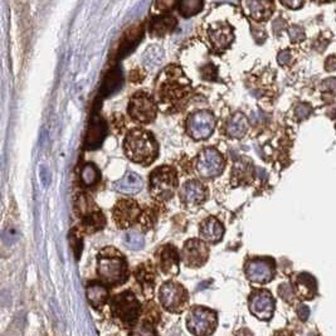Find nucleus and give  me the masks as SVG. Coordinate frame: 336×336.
I'll return each mask as SVG.
<instances>
[{"instance_id":"1","label":"nucleus","mask_w":336,"mask_h":336,"mask_svg":"<svg viewBox=\"0 0 336 336\" xmlns=\"http://www.w3.org/2000/svg\"><path fill=\"white\" fill-rule=\"evenodd\" d=\"M192 87L189 79L178 67H172L164 72L156 86V96L160 106L169 107L172 111L183 109L189 97Z\"/></svg>"},{"instance_id":"2","label":"nucleus","mask_w":336,"mask_h":336,"mask_svg":"<svg viewBox=\"0 0 336 336\" xmlns=\"http://www.w3.org/2000/svg\"><path fill=\"white\" fill-rule=\"evenodd\" d=\"M97 275L105 285L117 287L129 278V265L120 250L106 247L97 255Z\"/></svg>"},{"instance_id":"3","label":"nucleus","mask_w":336,"mask_h":336,"mask_svg":"<svg viewBox=\"0 0 336 336\" xmlns=\"http://www.w3.org/2000/svg\"><path fill=\"white\" fill-rule=\"evenodd\" d=\"M124 151L127 159L147 166L157 157L159 145L151 132L144 129H132L124 140Z\"/></svg>"},{"instance_id":"4","label":"nucleus","mask_w":336,"mask_h":336,"mask_svg":"<svg viewBox=\"0 0 336 336\" xmlns=\"http://www.w3.org/2000/svg\"><path fill=\"white\" fill-rule=\"evenodd\" d=\"M110 311L116 322L125 327H131L141 316V305L134 292L124 291L110 300Z\"/></svg>"},{"instance_id":"5","label":"nucleus","mask_w":336,"mask_h":336,"mask_svg":"<svg viewBox=\"0 0 336 336\" xmlns=\"http://www.w3.org/2000/svg\"><path fill=\"white\" fill-rule=\"evenodd\" d=\"M178 188L177 170L170 165L156 167L150 174V192L159 202H166L174 197Z\"/></svg>"},{"instance_id":"6","label":"nucleus","mask_w":336,"mask_h":336,"mask_svg":"<svg viewBox=\"0 0 336 336\" xmlns=\"http://www.w3.org/2000/svg\"><path fill=\"white\" fill-rule=\"evenodd\" d=\"M74 210L81 218L82 225L90 233H95L102 229L106 224L102 210L94 203V200L83 193H78L74 198Z\"/></svg>"},{"instance_id":"7","label":"nucleus","mask_w":336,"mask_h":336,"mask_svg":"<svg viewBox=\"0 0 336 336\" xmlns=\"http://www.w3.org/2000/svg\"><path fill=\"white\" fill-rule=\"evenodd\" d=\"M217 323V312L204 306H194L188 313V330L194 335H210L214 332Z\"/></svg>"},{"instance_id":"8","label":"nucleus","mask_w":336,"mask_h":336,"mask_svg":"<svg viewBox=\"0 0 336 336\" xmlns=\"http://www.w3.org/2000/svg\"><path fill=\"white\" fill-rule=\"evenodd\" d=\"M159 300L162 307L173 313H180L185 310L188 303V291L180 283L167 281L162 283L159 290Z\"/></svg>"},{"instance_id":"9","label":"nucleus","mask_w":336,"mask_h":336,"mask_svg":"<svg viewBox=\"0 0 336 336\" xmlns=\"http://www.w3.org/2000/svg\"><path fill=\"white\" fill-rule=\"evenodd\" d=\"M127 112L135 121L140 122V124H150L156 117V102L150 95L145 94V92H137L130 100Z\"/></svg>"},{"instance_id":"10","label":"nucleus","mask_w":336,"mask_h":336,"mask_svg":"<svg viewBox=\"0 0 336 336\" xmlns=\"http://www.w3.org/2000/svg\"><path fill=\"white\" fill-rule=\"evenodd\" d=\"M195 167L202 178L205 179L217 178L224 170V157L214 147H207L198 155Z\"/></svg>"},{"instance_id":"11","label":"nucleus","mask_w":336,"mask_h":336,"mask_svg":"<svg viewBox=\"0 0 336 336\" xmlns=\"http://www.w3.org/2000/svg\"><path fill=\"white\" fill-rule=\"evenodd\" d=\"M215 117L210 111H197L188 117L187 130L192 139L205 140L214 132Z\"/></svg>"},{"instance_id":"12","label":"nucleus","mask_w":336,"mask_h":336,"mask_svg":"<svg viewBox=\"0 0 336 336\" xmlns=\"http://www.w3.org/2000/svg\"><path fill=\"white\" fill-rule=\"evenodd\" d=\"M183 265L189 268H198L205 265L209 258V247L204 239H189L185 242L182 249Z\"/></svg>"},{"instance_id":"13","label":"nucleus","mask_w":336,"mask_h":336,"mask_svg":"<svg viewBox=\"0 0 336 336\" xmlns=\"http://www.w3.org/2000/svg\"><path fill=\"white\" fill-rule=\"evenodd\" d=\"M141 218V208L135 200L121 199L114 208V220L121 229H127Z\"/></svg>"},{"instance_id":"14","label":"nucleus","mask_w":336,"mask_h":336,"mask_svg":"<svg viewBox=\"0 0 336 336\" xmlns=\"http://www.w3.org/2000/svg\"><path fill=\"white\" fill-rule=\"evenodd\" d=\"M180 255L177 247L173 244H164L155 253L157 270L167 277H173L179 273L180 270Z\"/></svg>"},{"instance_id":"15","label":"nucleus","mask_w":336,"mask_h":336,"mask_svg":"<svg viewBox=\"0 0 336 336\" xmlns=\"http://www.w3.org/2000/svg\"><path fill=\"white\" fill-rule=\"evenodd\" d=\"M275 275L273 262L267 258H255L245 265V276L250 282L267 283Z\"/></svg>"},{"instance_id":"16","label":"nucleus","mask_w":336,"mask_h":336,"mask_svg":"<svg viewBox=\"0 0 336 336\" xmlns=\"http://www.w3.org/2000/svg\"><path fill=\"white\" fill-rule=\"evenodd\" d=\"M208 195V190L203 183L199 180H189L185 183L182 188H180L179 197L180 202L185 205V207H197L202 203L205 202Z\"/></svg>"},{"instance_id":"17","label":"nucleus","mask_w":336,"mask_h":336,"mask_svg":"<svg viewBox=\"0 0 336 336\" xmlns=\"http://www.w3.org/2000/svg\"><path fill=\"white\" fill-rule=\"evenodd\" d=\"M249 310L260 320H270L275 311V300L267 291H257L250 295Z\"/></svg>"},{"instance_id":"18","label":"nucleus","mask_w":336,"mask_h":336,"mask_svg":"<svg viewBox=\"0 0 336 336\" xmlns=\"http://www.w3.org/2000/svg\"><path fill=\"white\" fill-rule=\"evenodd\" d=\"M244 13L253 21H265L273 12L272 0H242Z\"/></svg>"},{"instance_id":"19","label":"nucleus","mask_w":336,"mask_h":336,"mask_svg":"<svg viewBox=\"0 0 336 336\" xmlns=\"http://www.w3.org/2000/svg\"><path fill=\"white\" fill-rule=\"evenodd\" d=\"M209 38L213 48L217 52L227 49L233 42V31L228 24H217L209 31Z\"/></svg>"},{"instance_id":"20","label":"nucleus","mask_w":336,"mask_h":336,"mask_svg":"<svg viewBox=\"0 0 336 336\" xmlns=\"http://www.w3.org/2000/svg\"><path fill=\"white\" fill-rule=\"evenodd\" d=\"M199 234L202 239L209 243H218L224 234V227L222 222L215 217H209L200 224Z\"/></svg>"},{"instance_id":"21","label":"nucleus","mask_w":336,"mask_h":336,"mask_svg":"<svg viewBox=\"0 0 336 336\" xmlns=\"http://www.w3.org/2000/svg\"><path fill=\"white\" fill-rule=\"evenodd\" d=\"M87 300L94 308H102L109 301V288L104 282L92 281L86 287Z\"/></svg>"},{"instance_id":"22","label":"nucleus","mask_w":336,"mask_h":336,"mask_svg":"<svg viewBox=\"0 0 336 336\" xmlns=\"http://www.w3.org/2000/svg\"><path fill=\"white\" fill-rule=\"evenodd\" d=\"M116 192L124 195H135L142 189V179L134 172H129L114 184Z\"/></svg>"},{"instance_id":"23","label":"nucleus","mask_w":336,"mask_h":336,"mask_svg":"<svg viewBox=\"0 0 336 336\" xmlns=\"http://www.w3.org/2000/svg\"><path fill=\"white\" fill-rule=\"evenodd\" d=\"M248 130V120L240 112H237L233 116H230L228 119V121L225 122L224 126V132L227 136L233 137V139H240V137L244 136L247 134Z\"/></svg>"},{"instance_id":"24","label":"nucleus","mask_w":336,"mask_h":336,"mask_svg":"<svg viewBox=\"0 0 336 336\" xmlns=\"http://www.w3.org/2000/svg\"><path fill=\"white\" fill-rule=\"evenodd\" d=\"M135 277H136L140 287L142 288V292L146 296L152 295L155 285L154 268H152L149 263L139 265V267L136 268V272H135Z\"/></svg>"},{"instance_id":"25","label":"nucleus","mask_w":336,"mask_h":336,"mask_svg":"<svg viewBox=\"0 0 336 336\" xmlns=\"http://www.w3.org/2000/svg\"><path fill=\"white\" fill-rule=\"evenodd\" d=\"M177 24V21H175V18H173V17H160V18H156L155 21H152V23L150 24V33L154 37L165 36V34L174 31Z\"/></svg>"},{"instance_id":"26","label":"nucleus","mask_w":336,"mask_h":336,"mask_svg":"<svg viewBox=\"0 0 336 336\" xmlns=\"http://www.w3.org/2000/svg\"><path fill=\"white\" fill-rule=\"evenodd\" d=\"M100 178H101V174H100L99 167L95 164L89 162V164H86L82 167L81 180L86 187H95L100 182Z\"/></svg>"},{"instance_id":"27","label":"nucleus","mask_w":336,"mask_h":336,"mask_svg":"<svg viewBox=\"0 0 336 336\" xmlns=\"http://www.w3.org/2000/svg\"><path fill=\"white\" fill-rule=\"evenodd\" d=\"M203 8V0H180L179 11L180 14L185 18L195 16Z\"/></svg>"},{"instance_id":"28","label":"nucleus","mask_w":336,"mask_h":336,"mask_svg":"<svg viewBox=\"0 0 336 336\" xmlns=\"http://www.w3.org/2000/svg\"><path fill=\"white\" fill-rule=\"evenodd\" d=\"M125 243H126V245L130 248V249L139 250L144 247L145 239L140 233L129 232L126 235H125Z\"/></svg>"},{"instance_id":"29","label":"nucleus","mask_w":336,"mask_h":336,"mask_svg":"<svg viewBox=\"0 0 336 336\" xmlns=\"http://www.w3.org/2000/svg\"><path fill=\"white\" fill-rule=\"evenodd\" d=\"M161 59H162V49L156 48V47L150 48L149 51L146 52V54H145V63H146V66H151V67L157 66Z\"/></svg>"},{"instance_id":"30","label":"nucleus","mask_w":336,"mask_h":336,"mask_svg":"<svg viewBox=\"0 0 336 336\" xmlns=\"http://www.w3.org/2000/svg\"><path fill=\"white\" fill-rule=\"evenodd\" d=\"M288 36H290L292 42H300L305 38V32H303V29L301 28V27L292 26L288 29Z\"/></svg>"},{"instance_id":"31","label":"nucleus","mask_w":336,"mask_h":336,"mask_svg":"<svg viewBox=\"0 0 336 336\" xmlns=\"http://www.w3.org/2000/svg\"><path fill=\"white\" fill-rule=\"evenodd\" d=\"M278 293H280V296L285 301H291L293 297L292 287H291L290 285H287V283H283V285L280 286V288H278Z\"/></svg>"},{"instance_id":"32","label":"nucleus","mask_w":336,"mask_h":336,"mask_svg":"<svg viewBox=\"0 0 336 336\" xmlns=\"http://www.w3.org/2000/svg\"><path fill=\"white\" fill-rule=\"evenodd\" d=\"M177 0H156V8L159 11H169L175 6Z\"/></svg>"},{"instance_id":"33","label":"nucleus","mask_w":336,"mask_h":336,"mask_svg":"<svg viewBox=\"0 0 336 336\" xmlns=\"http://www.w3.org/2000/svg\"><path fill=\"white\" fill-rule=\"evenodd\" d=\"M310 111H311V109L307 106V105H298L295 110V112H296V115H297L298 119H305V117H307L308 114H310Z\"/></svg>"},{"instance_id":"34","label":"nucleus","mask_w":336,"mask_h":336,"mask_svg":"<svg viewBox=\"0 0 336 336\" xmlns=\"http://www.w3.org/2000/svg\"><path fill=\"white\" fill-rule=\"evenodd\" d=\"M281 3L290 9H298L302 7L303 0H281Z\"/></svg>"},{"instance_id":"35","label":"nucleus","mask_w":336,"mask_h":336,"mask_svg":"<svg viewBox=\"0 0 336 336\" xmlns=\"http://www.w3.org/2000/svg\"><path fill=\"white\" fill-rule=\"evenodd\" d=\"M291 58H292V57H291L290 52H288V51H282V52H280V54H278L277 61H278V63L282 64V66H285V64L290 63Z\"/></svg>"},{"instance_id":"36","label":"nucleus","mask_w":336,"mask_h":336,"mask_svg":"<svg viewBox=\"0 0 336 336\" xmlns=\"http://www.w3.org/2000/svg\"><path fill=\"white\" fill-rule=\"evenodd\" d=\"M297 315L302 321H306L310 316V308L305 305H300L297 307Z\"/></svg>"},{"instance_id":"37","label":"nucleus","mask_w":336,"mask_h":336,"mask_svg":"<svg viewBox=\"0 0 336 336\" xmlns=\"http://www.w3.org/2000/svg\"><path fill=\"white\" fill-rule=\"evenodd\" d=\"M323 90H336V78H328L322 83Z\"/></svg>"},{"instance_id":"38","label":"nucleus","mask_w":336,"mask_h":336,"mask_svg":"<svg viewBox=\"0 0 336 336\" xmlns=\"http://www.w3.org/2000/svg\"><path fill=\"white\" fill-rule=\"evenodd\" d=\"M272 27H273V31H275L276 33H280V32L285 28V22H283L282 19H277V21L273 22Z\"/></svg>"},{"instance_id":"39","label":"nucleus","mask_w":336,"mask_h":336,"mask_svg":"<svg viewBox=\"0 0 336 336\" xmlns=\"http://www.w3.org/2000/svg\"><path fill=\"white\" fill-rule=\"evenodd\" d=\"M325 67H326V69H327V71H333V69L336 68V58H335V57H328L327 61H326Z\"/></svg>"},{"instance_id":"40","label":"nucleus","mask_w":336,"mask_h":336,"mask_svg":"<svg viewBox=\"0 0 336 336\" xmlns=\"http://www.w3.org/2000/svg\"><path fill=\"white\" fill-rule=\"evenodd\" d=\"M318 2H325V0H318Z\"/></svg>"}]
</instances>
